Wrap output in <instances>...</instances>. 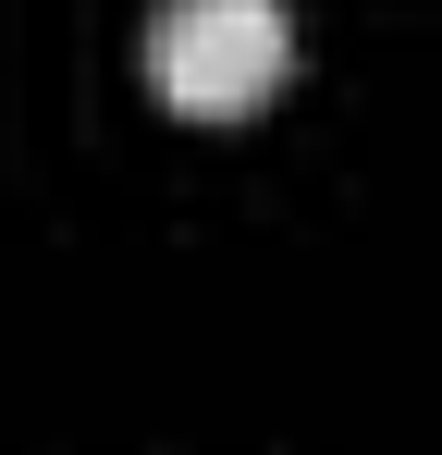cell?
I'll return each mask as SVG.
<instances>
[{
	"instance_id": "obj_1",
	"label": "cell",
	"mask_w": 442,
	"mask_h": 455,
	"mask_svg": "<svg viewBox=\"0 0 442 455\" xmlns=\"http://www.w3.org/2000/svg\"><path fill=\"white\" fill-rule=\"evenodd\" d=\"M295 62L283 0H160L147 12V86L172 111H258Z\"/></svg>"
}]
</instances>
